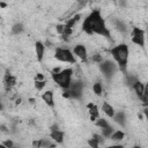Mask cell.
Returning <instances> with one entry per match:
<instances>
[{"label": "cell", "mask_w": 148, "mask_h": 148, "mask_svg": "<svg viewBox=\"0 0 148 148\" xmlns=\"http://www.w3.org/2000/svg\"><path fill=\"white\" fill-rule=\"evenodd\" d=\"M82 30L87 32L88 35H99L102 37H105L108 39L111 38V32L109 28L106 27L105 20L103 18L101 12L98 9H94L83 21L82 23Z\"/></svg>", "instance_id": "1"}, {"label": "cell", "mask_w": 148, "mask_h": 148, "mask_svg": "<svg viewBox=\"0 0 148 148\" xmlns=\"http://www.w3.org/2000/svg\"><path fill=\"white\" fill-rule=\"evenodd\" d=\"M110 53L113 60L116 61L117 66L119 67V69L121 72H125L127 67V62H128V46L125 43H120L113 46L110 50Z\"/></svg>", "instance_id": "2"}, {"label": "cell", "mask_w": 148, "mask_h": 148, "mask_svg": "<svg viewBox=\"0 0 148 148\" xmlns=\"http://www.w3.org/2000/svg\"><path fill=\"white\" fill-rule=\"evenodd\" d=\"M72 76H73L72 68H65V69H61L57 74H52L53 81L64 90L69 89V87L72 84Z\"/></svg>", "instance_id": "3"}, {"label": "cell", "mask_w": 148, "mask_h": 148, "mask_svg": "<svg viewBox=\"0 0 148 148\" xmlns=\"http://www.w3.org/2000/svg\"><path fill=\"white\" fill-rule=\"evenodd\" d=\"M54 58L61 62H68V64H75V57L74 53L68 50V49H64V47H57L54 51Z\"/></svg>", "instance_id": "4"}, {"label": "cell", "mask_w": 148, "mask_h": 148, "mask_svg": "<svg viewBox=\"0 0 148 148\" xmlns=\"http://www.w3.org/2000/svg\"><path fill=\"white\" fill-rule=\"evenodd\" d=\"M131 40L140 47H145V32L140 28H133L131 32Z\"/></svg>", "instance_id": "5"}, {"label": "cell", "mask_w": 148, "mask_h": 148, "mask_svg": "<svg viewBox=\"0 0 148 148\" xmlns=\"http://www.w3.org/2000/svg\"><path fill=\"white\" fill-rule=\"evenodd\" d=\"M67 90L69 91L71 97L75 98V99H80L81 96H82V91H83V83L80 82V81L72 82L69 89H67Z\"/></svg>", "instance_id": "6"}, {"label": "cell", "mask_w": 148, "mask_h": 148, "mask_svg": "<svg viewBox=\"0 0 148 148\" xmlns=\"http://www.w3.org/2000/svg\"><path fill=\"white\" fill-rule=\"evenodd\" d=\"M101 71L105 76H111L117 71V66L113 61L108 59V60H104L101 62Z\"/></svg>", "instance_id": "7"}, {"label": "cell", "mask_w": 148, "mask_h": 148, "mask_svg": "<svg viewBox=\"0 0 148 148\" xmlns=\"http://www.w3.org/2000/svg\"><path fill=\"white\" fill-rule=\"evenodd\" d=\"M73 53L77 58H80L82 61H87V59H88V52H87V49H86V46L83 44L75 45L74 49H73Z\"/></svg>", "instance_id": "8"}, {"label": "cell", "mask_w": 148, "mask_h": 148, "mask_svg": "<svg viewBox=\"0 0 148 148\" xmlns=\"http://www.w3.org/2000/svg\"><path fill=\"white\" fill-rule=\"evenodd\" d=\"M42 99L43 102H45L46 105H49L50 108L54 106V98H53V91L52 90H46L42 94Z\"/></svg>", "instance_id": "9"}, {"label": "cell", "mask_w": 148, "mask_h": 148, "mask_svg": "<svg viewBox=\"0 0 148 148\" xmlns=\"http://www.w3.org/2000/svg\"><path fill=\"white\" fill-rule=\"evenodd\" d=\"M35 52H36V57L37 60L40 62L44 58V53H45V46L42 42H36L35 43Z\"/></svg>", "instance_id": "10"}, {"label": "cell", "mask_w": 148, "mask_h": 148, "mask_svg": "<svg viewBox=\"0 0 148 148\" xmlns=\"http://www.w3.org/2000/svg\"><path fill=\"white\" fill-rule=\"evenodd\" d=\"M64 136H65V133L60 130H57V131H51L50 133V138L56 142V143H62L64 142Z\"/></svg>", "instance_id": "11"}, {"label": "cell", "mask_w": 148, "mask_h": 148, "mask_svg": "<svg viewBox=\"0 0 148 148\" xmlns=\"http://www.w3.org/2000/svg\"><path fill=\"white\" fill-rule=\"evenodd\" d=\"M133 89H134L136 96L139 97V99L143 97V95H145V84H143V83H141L140 81H136V82L133 84Z\"/></svg>", "instance_id": "12"}, {"label": "cell", "mask_w": 148, "mask_h": 148, "mask_svg": "<svg viewBox=\"0 0 148 148\" xmlns=\"http://www.w3.org/2000/svg\"><path fill=\"white\" fill-rule=\"evenodd\" d=\"M102 111H103L108 117H110V118H113V117H114V114H116L113 106H112L111 104L106 103V102H104V103H103V105H102Z\"/></svg>", "instance_id": "13"}, {"label": "cell", "mask_w": 148, "mask_h": 148, "mask_svg": "<svg viewBox=\"0 0 148 148\" xmlns=\"http://www.w3.org/2000/svg\"><path fill=\"white\" fill-rule=\"evenodd\" d=\"M80 17H81V15H80V14H76V15H74L73 17H71L69 20H67V21L65 22V28L73 29V28H74V25L76 24V22L80 20Z\"/></svg>", "instance_id": "14"}, {"label": "cell", "mask_w": 148, "mask_h": 148, "mask_svg": "<svg viewBox=\"0 0 148 148\" xmlns=\"http://www.w3.org/2000/svg\"><path fill=\"white\" fill-rule=\"evenodd\" d=\"M87 109L89 111V114L90 117H95V118H98L99 116V112H98V108L94 104V103H88L87 104Z\"/></svg>", "instance_id": "15"}, {"label": "cell", "mask_w": 148, "mask_h": 148, "mask_svg": "<svg viewBox=\"0 0 148 148\" xmlns=\"http://www.w3.org/2000/svg\"><path fill=\"white\" fill-rule=\"evenodd\" d=\"M124 138H125V133L123 131H120V130L114 131L112 133V135H111V140L114 141V142H120V141L124 140Z\"/></svg>", "instance_id": "16"}, {"label": "cell", "mask_w": 148, "mask_h": 148, "mask_svg": "<svg viewBox=\"0 0 148 148\" xmlns=\"http://www.w3.org/2000/svg\"><path fill=\"white\" fill-rule=\"evenodd\" d=\"M92 91H94V94H95V95L101 96V95H102V92H103L102 83H101V82H95V83L92 84Z\"/></svg>", "instance_id": "17"}, {"label": "cell", "mask_w": 148, "mask_h": 148, "mask_svg": "<svg viewBox=\"0 0 148 148\" xmlns=\"http://www.w3.org/2000/svg\"><path fill=\"white\" fill-rule=\"evenodd\" d=\"M113 120H114L117 124L125 125V114H124V112H118V113H116L114 117H113Z\"/></svg>", "instance_id": "18"}, {"label": "cell", "mask_w": 148, "mask_h": 148, "mask_svg": "<svg viewBox=\"0 0 148 148\" xmlns=\"http://www.w3.org/2000/svg\"><path fill=\"white\" fill-rule=\"evenodd\" d=\"M95 124H96V126L97 127H99V128H106V127H109L110 126V124L108 123V120L106 119H104V118H98L96 121H95Z\"/></svg>", "instance_id": "19"}, {"label": "cell", "mask_w": 148, "mask_h": 148, "mask_svg": "<svg viewBox=\"0 0 148 148\" xmlns=\"http://www.w3.org/2000/svg\"><path fill=\"white\" fill-rule=\"evenodd\" d=\"M23 31V24L22 23H15L13 27H12V32L15 34V35H18Z\"/></svg>", "instance_id": "20"}, {"label": "cell", "mask_w": 148, "mask_h": 148, "mask_svg": "<svg viewBox=\"0 0 148 148\" xmlns=\"http://www.w3.org/2000/svg\"><path fill=\"white\" fill-rule=\"evenodd\" d=\"M113 132H114V131H113V127L110 125L109 127L102 130V135H103L104 138H111V135H112Z\"/></svg>", "instance_id": "21"}, {"label": "cell", "mask_w": 148, "mask_h": 148, "mask_svg": "<svg viewBox=\"0 0 148 148\" xmlns=\"http://www.w3.org/2000/svg\"><path fill=\"white\" fill-rule=\"evenodd\" d=\"M5 82H6V84L7 86H13V84H15V82H16V80H15V77L14 76H12L10 74H7L6 75V79H5Z\"/></svg>", "instance_id": "22"}, {"label": "cell", "mask_w": 148, "mask_h": 148, "mask_svg": "<svg viewBox=\"0 0 148 148\" xmlns=\"http://www.w3.org/2000/svg\"><path fill=\"white\" fill-rule=\"evenodd\" d=\"M88 146H89L90 148H99V142L92 136L91 139L88 140Z\"/></svg>", "instance_id": "23"}, {"label": "cell", "mask_w": 148, "mask_h": 148, "mask_svg": "<svg viewBox=\"0 0 148 148\" xmlns=\"http://www.w3.org/2000/svg\"><path fill=\"white\" fill-rule=\"evenodd\" d=\"M45 86H46L45 80H44V81H35V88H36L37 90H42Z\"/></svg>", "instance_id": "24"}, {"label": "cell", "mask_w": 148, "mask_h": 148, "mask_svg": "<svg viewBox=\"0 0 148 148\" xmlns=\"http://www.w3.org/2000/svg\"><path fill=\"white\" fill-rule=\"evenodd\" d=\"M52 143L50 142V140L49 139H42V145H40V148H47V147H50Z\"/></svg>", "instance_id": "25"}, {"label": "cell", "mask_w": 148, "mask_h": 148, "mask_svg": "<svg viewBox=\"0 0 148 148\" xmlns=\"http://www.w3.org/2000/svg\"><path fill=\"white\" fill-rule=\"evenodd\" d=\"M116 27H117V29H119L120 31H126V27H125L124 23L120 22V21H117V22H116Z\"/></svg>", "instance_id": "26"}, {"label": "cell", "mask_w": 148, "mask_h": 148, "mask_svg": "<svg viewBox=\"0 0 148 148\" xmlns=\"http://www.w3.org/2000/svg\"><path fill=\"white\" fill-rule=\"evenodd\" d=\"M92 61H95V62H102L103 61V58H102V56L101 54H98V53H96V54H94L92 56Z\"/></svg>", "instance_id": "27"}, {"label": "cell", "mask_w": 148, "mask_h": 148, "mask_svg": "<svg viewBox=\"0 0 148 148\" xmlns=\"http://www.w3.org/2000/svg\"><path fill=\"white\" fill-rule=\"evenodd\" d=\"M2 145L3 146H6L7 148H14V142L9 139V140H5L3 142H2Z\"/></svg>", "instance_id": "28"}, {"label": "cell", "mask_w": 148, "mask_h": 148, "mask_svg": "<svg viewBox=\"0 0 148 148\" xmlns=\"http://www.w3.org/2000/svg\"><path fill=\"white\" fill-rule=\"evenodd\" d=\"M56 28H57V32H58V34H60V35H62V34H64V30H65V24H58Z\"/></svg>", "instance_id": "29"}, {"label": "cell", "mask_w": 148, "mask_h": 148, "mask_svg": "<svg viewBox=\"0 0 148 148\" xmlns=\"http://www.w3.org/2000/svg\"><path fill=\"white\" fill-rule=\"evenodd\" d=\"M40 145H42V139H38V140H34L32 141V147L34 148H40Z\"/></svg>", "instance_id": "30"}, {"label": "cell", "mask_w": 148, "mask_h": 148, "mask_svg": "<svg viewBox=\"0 0 148 148\" xmlns=\"http://www.w3.org/2000/svg\"><path fill=\"white\" fill-rule=\"evenodd\" d=\"M94 138H95V139H96V140H97L99 143H103V142H104V140H103V138H104V136H103V135H98V134H95V135H94Z\"/></svg>", "instance_id": "31"}, {"label": "cell", "mask_w": 148, "mask_h": 148, "mask_svg": "<svg viewBox=\"0 0 148 148\" xmlns=\"http://www.w3.org/2000/svg\"><path fill=\"white\" fill-rule=\"evenodd\" d=\"M35 81H44V75L42 73H38L35 77Z\"/></svg>", "instance_id": "32"}, {"label": "cell", "mask_w": 148, "mask_h": 148, "mask_svg": "<svg viewBox=\"0 0 148 148\" xmlns=\"http://www.w3.org/2000/svg\"><path fill=\"white\" fill-rule=\"evenodd\" d=\"M105 148H124L123 145H111V146H108Z\"/></svg>", "instance_id": "33"}, {"label": "cell", "mask_w": 148, "mask_h": 148, "mask_svg": "<svg viewBox=\"0 0 148 148\" xmlns=\"http://www.w3.org/2000/svg\"><path fill=\"white\" fill-rule=\"evenodd\" d=\"M142 112H143V114H145L146 119H148V106H145V108H143V110H142Z\"/></svg>", "instance_id": "34"}, {"label": "cell", "mask_w": 148, "mask_h": 148, "mask_svg": "<svg viewBox=\"0 0 148 148\" xmlns=\"http://www.w3.org/2000/svg\"><path fill=\"white\" fill-rule=\"evenodd\" d=\"M0 7H1V8H5V7H7V3L1 1V2H0Z\"/></svg>", "instance_id": "35"}, {"label": "cell", "mask_w": 148, "mask_h": 148, "mask_svg": "<svg viewBox=\"0 0 148 148\" xmlns=\"http://www.w3.org/2000/svg\"><path fill=\"white\" fill-rule=\"evenodd\" d=\"M47 148H56V145H51L50 147H47Z\"/></svg>", "instance_id": "36"}, {"label": "cell", "mask_w": 148, "mask_h": 148, "mask_svg": "<svg viewBox=\"0 0 148 148\" xmlns=\"http://www.w3.org/2000/svg\"><path fill=\"white\" fill-rule=\"evenodd\" d=\"M0 148H7V147H6V146H3V145L1 143V145H0Z\"/></svg>", "instance_id": "37"}, {"label": "cell", "mask_w": 148, "mask_h": 148, "mask_svg": "<svg viewBox=\"0 0 148 148\" xmlns=\"http://www.w3.org/2000/svg\"><path fill=\"white\" fill-rule=\"evenodd\" d=\"M132 148H141L140 146H134V147H132Z\"/></svg>", "instance_id": "38"}, {"label": "cell", "mask_w": 148, "mask_h": 148, "mask_svg": "<svg viewBox=\"0 0 148 148\" xmlns=\"http://www.w3.org/2000/svg\"><path fill=\"white\" fill-rule=\"evenodd\" d=\"M146 106H148V105H146Z\"/></svg>", "instance_id": "39"}]
</instances>
